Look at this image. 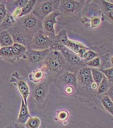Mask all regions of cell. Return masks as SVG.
<instances>
[{"instance_id":"obj_3","label":"cell","mask_w":113,"mask_h":128,"mask_svg":"<svg viewBox=\"0 0 113 128\" xmlns=\"http://www.w3.org/2000/svg\"><path fill=\"white\" fill-rule=\"evenodd\" d=\"M84 4L76 0H59L58 10L60 16L69 18V22L79 19Z\"/></svg>"},{"instance_id":"obj_22","label":"cell","mask_w":113,"mask_h":128,"mask_svg":"<svg viewBox=\"0 0 113 128\" xmlns=\"http://www.w3.org/2000/svg\"><path fill=\"white\" fill-rule=\"evenodd\" d=\"M56 42L62 47L65 46L68 39L67 34L66 31L62 29L59 31L57 35H56L55 38Z\"/></svg>"},{"instance_id":"obj_37","label":"cell","mask_w":113,"mask_h":128,"mask_svg":"<svg viewBox=\"0 0 113 128\" xmlns=\"http://www.w3.org/2000/svg\"><path fill=\"white\" fill-rule=\"evenodd\" d=\"M108 95L113 102V84L109 89V90L108 92Z\"/></svg>"},{"instance_id":"obj_16","label":"cell","mask_w":113,"mask_h":128,"mask_svg":"<svg viewBox=\"0 0 113 128\" xmlns=\"http://www.w3.org/2000/svg\"><path fill=\"white\" fill-rule=\"evenodd\" d=\"M21 98V102L20 106V110L19 112V114L17 118V121L19 124H25L28 120L32 116L29 113L27 106L25 104L23 98Z\"/></svg>"},{"instance_id":"obj_33","label":"cell","mask_w":113,"mask_h":128,"mask_svg":"<svg viewBox=\"0 0 113 128\" xmlns=\"http://www.w3.org/2000/svg\"><path fill=\"white\" fill-rule=\"evenodd\" d=\"M68 116L69 114L68 112L65 110H62L58 112L57 115V118L58 120L60 122H63L68 119Z\"/></svg>"},{"instance_id":"obj_15","label":"cell","mask_w":113,"mask_h":128,"mask_svg":"<svg viewBox=\"0 0 113 128\" xmlns=\"http://www.w3.org/2000/svg\"><path fill=\"white\" fill-rule=\"evenodd\" d=\"M0 60L10 63L16 62L18 61L12 53V46L2 47L0 49Z\"/></svg>"},{"instance_id":"obj_31","label":"cell","mask_w":113,"mask_h":128,"mask_svg":"<svg viewBox=\"0 0 113 128\" xmlns=\"http://www.w3.org/2000/svg\"><path fill=\"white\" fill-rule=\"evenodd\" d=\"M87 66L92 68L98 67L100 66V58L99 57H96L95 58L91 60L86 63Z\"/></svg>"},{"instance_id":"obj_40","label":"cell","mask_w":113,"mask_h":128,"mask_svg":"<svg viewBox=\"0 0 113 128\" xmlns=\"http://www.w3.org/2000/svg\"><path fill=\"white\" fill-rule=\"evenodd\" d=\"M12 0H3V2H4L5 3H6L9 2H11Z\"/></svg>"},{"instance_id":"obj_12","label":"cell","mask_w":113,"mask_h":128,"mask_svg":"<svg viewBox=\"0 0 113 128\" xmlns=\"http://www.w3.org/2000/svg\"><path fill=\"white\" fill-rule=\"evenodd\" d=\"M13 38L14 43L22 44L29 48L31 44V38L27 33L13 26L8 30Z\"/></svg>"},{"instance_id":"obj_36","label":"cell","mask_w":113,"mask_h":128,"mask_svg":"<svg viewBox=\"0 0 113 128\" xmlns=\"http://www.w3.org/2000/svg\"><path fill=\"white\" fill-rule=\"evenodd\" d=\"M105 14L106 17H107L109 20H110L111 22H112L113 23V10L106 12L105 13Z\"/></svg>"},{"instance_id":"obj_20","label":"cell","mask_w":113,"mask_h":128,"mask_svg":"<svg viewBox=\"0 0 113 128\" xmlns=\"http://www.w3.org/2000/svg\"><path fill=\"white\" fill-rule=\"evenodd\" d=\"M14 43L13 38L8 31L0 32V44L2 47L11 46Z\"/></svg>"},{"instance_id":"obj_30","label":"cell","mask_w":113,"mask_h":128,"mask_svg":"<svg viewBox=\"0 0 113 128\" xmlns=\"http://www.w3.org/2000/svg\"><path fill=\"white\" fill-rule=\"evenodd\" d=\"M8 13L5 3L3 2L0 3V24L4 19Z\"/></svg>"},{"instance_id":"obj_9","label":"cell","mask_w":113,"mask_h":128,"mask_svg":"<svg viewBox=\"0 0 113 128\" xmlns=\"http://www.w3.org/2000/svg\"><path fill=\"white\" fill-rule=\"evenodd\" d=\"M58 10L49 14L42 20V28L44 34L49 38L55 39L56 37L55 26L56 24H59L57 20V17L60 16Z\"/></svg>"},{"instance_id":"obj_25","label":"cell","mask_w":113,"mask_h":128,"mask_svg":"<svg viewBox=\"0 0 113 128\" xmlns=\"http://www.w3.org/2000/svg\"><path fill=\"white\" fill-rule=\"evenodd\" d=\"M101 100L104 108L113 116V102L112 100L108 95H106Z\"/></svg>"},{"instance_id":"obj_34","label":"cell","mask_w":113,"mask_h":128,"mask_svg":"<svg viewBox=\"0 0 113 128\" xmlns=\"http://www.w3.org/2000/svg\"><path fill=\"white\" fill-rule=\"evenodd\" d=\"M101 22V18L99 17H94L91 19L90 25L91 28H97L100 24Z\"/></svg>"},{"instance_id":"obj_21","label":"cell","mask_w":113,"mask_h":128,"mask_svg":"<svg viewBox=\"0 0 113 128\" xmlns=\"http://www.w3.org/2000/svg\"><path fill=\"white\" fill-rule=\"evenodd\" d=\"M45 74L42 69L34 70L29 73V80L32 82L38 84L42 81L44 79Z\"/></svg>"},{"instance_id":"obj_28","label":"cell","mask_w":113,"mask_h":128,"mask_svg":"<svg viewBox=\"0 0 113 128\" xmlns=\"http://www.w3.org/2000/svg\"><path fill=\"white\" fill-rule=\"evenodd\" d=\"M97 56L98 55L96 52L89 49L86 52L84 56L82 58V59L86 63L87 62L95 58V57Z\"/></svg>"},{"instance_id":"obj_43","label":"cell","mask_w":113,"mask_h":128,"mask_svg":"<svg viewBox=\"0 0 113 128\" xmlns=\"http://www.w3.org/2000/svg\"><path fill=\"white\" fill-rule=\"evenodd\" d=\"M111 62L113 66V56L111 59Z\"/></svg>"},{"instance_id":"obj_26","label":"cell","mask_w":113,"mask_h":128,"mask_svg":"<svg viewBox=\"0 0 113 128\" xmlns=\"http://www.w3.org/2000/svg\"><path fill=\"white\" fill-rule=\"evenodd\" d=\"M110 83V82L108 80V79L104 75L103 80L97 88V93L101 94L106 92L108 89L109 88Z\"/></svg>"},{"instance_id":"obj_6","label":"cell","mask_w":113,"mask_h":128,"mask_svg":"<svg viewBox=\"0 0 113 128\" xmlns=\"http://www.w3.org/2000/svg\"><path fill=\"white\" fill-rule=\"evenodd\" d=\"M49 84L47 80H44L37 84L32 90V98L38 108L41 110H44L47 104Z\"/></svg>"},{"instance_id":"obj_10","label":"cell","mask_w":113,"mask_h":128,"mask_svg":"<svg viewBox=\"0 0 113 128\" xmlns=\"http://www.w3.org/2000/svg\"><path fill=\"white\" fill-rule=\"evenodd\" d=\"M53 40L45 35L43 29L40 30L32 38L29 48L36 50L50 49Z\"/></svg>"},{"instance_id":"obj_18","label":"cell","mask_w":113,"mask_h":128,"mask_svg":"<svg viewBox=\"0 0 113 128\" xmlns=\"http://www.w3.org/2000/svg\"><path fill=\"white\" fill-rule=\"evenodd\" d=\"M16 19L11 13L8 12L7 15L0 24V32L8 30L16 23Z\"/></svg>"},{"instance_id":"obj_44","label":"cell","mask_w":113,"mask_h":128,"mask_svg":"<svg viewBox=\"0 0 113 128\" xmlns=\"http://www.w3.org/2000/svg\"><path fill=\"white\" fill-rule=\"evenodd\" d=\"M44 0H37V2H41L44 1Z\"/></svg>"},{"instance_id":"obj_23","label":"cell","mask_w":113,"mask_h":128,"mask_svg":"<svg viewBox=\"0 0 113 128\" xmlns=\"http://www.w3.org/2000/svg\"><path fill=\"white\" fill-rule=\"evenodd\" d=\"M91 74L94 83L97 86V88L103 79L104 75L98 69L91 68Z\"/></svg>"},{"instance_id":"obj_14","label":"cell","mask_w":113,"mask_h":128,"mask_svg":"<svg viewBox=\"0 0 113 128\" xmlns=\"http://www.w3.org/2000/svg\"><path fill=\"white\" fill-rule=\"evenodd\" d=\"M65 46L72 51L78 54L81 58L86 52L90 49L80 42L69 40L67 41Z\"/></svg>"},{"instance_id":"obj_24","label":"cell","mask_w":113,"mask_h":128,"mask_svg":"<svg viewBox=\"0 0 113 128\" xmlns=\"http://www.w3.org/2000/svg\"><path fill=\"white\" fill-rule=\"evenodd\" d=\"M37 3V0H29L23 8H21L20 17L29 14L32 12Z\"/></svg>"},{"instance_id":"obj_39","label":"cell","mask_w":113,"mask_h":128,"mask_svg":"<svg viewBox=\"0 0 113 128\" xmlns=\"http://www.w3.org/2000/svg\"><path fill=\"white\" fill-rule=\"evenodd\" d=\"M94 0H86V4L88 5L90 3H91V2L93 1Z\"/></svg>"},{"instance_id":"obj_5","label":"cell","mask_w":113,"mask_h":128,"mask_svg":"<svg viewBox=\"0 0 113 128\" xmlns=\"http://www.w3.org/2000/svg\"><path fill=\"white\" fill-rule=\"evenodd\" d=\"M66 63V71L76 73L80 69L86 66L84 62L80 56L76 53L72 51L68 48L64 46L60 50Z\"/></svg>"},{"instance_id":"obj_46","label":"cell","mask_w":113,"mask_h":128,"mask_svg":"<svg viewBox=\"0 0 113 128\" xmlns=\"http://www.w3.org/2000/svg\"><path fill=\"white\" fill-rule=\"evenodd\" d=\"M2 48L1 46V45H0V48Z\"/></svg>"},{"instance_id":"obj_11","label":"cell","mask_w":113,"mask_h":128,"mask_svg":"<svg viewBox=\"0 0 113 128\" xmlns=\"http://www.w3.org/2000/svg\"><path fill=\"white\" fill-rule=\"evenodd\" d=\"M77 79L83 87L87 90L92 89V86L94 83L91 74V68L88 66L83 67L76 73Z\"/></svg>"},{"instance_id":"obj_19","label":"cell","mask_w":113,"mask_h":128,"mask_svg":"<svg viewBox=\"0 0 113 128\" xmlns=\"http://www.w3.org/2000/svg\"><path fill=\"white\" fill-rule=\"evenodd\" d=\"M29 0H13L11 2L5 3L8 12L12 13L15 9L22 8L26 4Z\"/></svg>"},{"instance_id":"obj_2","label":"cell","mask_w":113,"mask_h":128,"mask_svg":"<svg viewBox=\"0 0 113 128\" xmlns=\"http://www.w3.org/2000/svg\"><path fill=\"white\" fill-rule=\"evenodd\" d=\"M13 26L26 32L31 40L38 31L43 29L42 20L35 16L32 12L17 18Z\"/></svg>"},{"instance_id":"obj_17","label":"cell","mask_w":113,"mask_h":128,"mask_svg":"<svg viewBox=\"0 0 113 128\" xmlns=\"http://www.w3.org/2000/svg\"><path fill=\"white\" fill-rule=\"evenodd\" d=\"M12 48L13 55L18 60L21 58L26 59V52L28 50L27 47L20 44L14 43Z\"/></svg>"},{"instance_id":"obj_41","label":"cell","mask_w":113,"mask_h":128,"mask_svg":"<svg viewBox=\"0 0 113 128\" xmlns=\"http://www.w3.org/2000/svg\"><path fill=\"white\" fill-rule=\"evenodd\" d=\"M105 0L107 1V2H110V3L113 4V0Z\"/></svg>"},{"instance_id":"obj_35","label":"cell","mask_w":113,"mask_h":128,"mask_svg":"<svg viewBox=\"0 0 113 128\" xmlns=\"http://www.w3.org/2000/svg\"><path fill=\"white\" fill-rule=\"evenodd\" d=\"M64 92L66 94H71L74 92V87L71 86H66L64 88Z\"/></svg>"},{"instance_id":"obj_42","label":"cell","mask_w":113,"mask_h":128,"mask_svg":"<svg viewBox=\"0 0 113 128\" xmlns=\"http://www.w3.org/2000/svg\"><path fill=\"white\" fill-rule=\"evenodd\" d=\"M2 105V99L1 97L0 96V108L1 107Z\"/></svg>"},{"instance_id":"obj_4","label":"cell","mask_w":113,"mask_h":128,"mask_svg":"<svg viewBox=\"0 0 113 128\" xmlns=\"http://www.w3.org/2000/svg\"><path fill=\"white\" fill-rule=\"evenodd\" d=\"M50 49L36 50L28 49L26 52V67L29 73L34 70L41 69L44 60L49 54Z\"/></svg>"},{"instance_id":"obj_27","label":"cell","mask_w":113,"mask_h":128,"mask_svg":"<svg viewBox=\"0 0 113 128\" xmlns=\"http://www.w3.org/2000/svg\"><path fill=\"white\" fill-rule=\"evenodd\" d=\"M41 120L38 117H31L28 120L25 124L27 128H38L41 126Z\"/></svg>"},{"instance_id":"obj_29","label":"cell","mask_w":113,"mask_h":128,"mask_svg":"<svg viewBox=\"0 0 113 128\" xmlns=\"http://www.w3.org/2000/svg\"><path fill=\"white\" fill-rule=\"evenodd\" d=\"M102 7L105 13L113 10V4L106 1L105 0H100Z\"/></svg>"},{"instance_id":"obj_7","label":"cell","mask_w":113,"mask_h":128,"mask_svg":"<svg viewBox=\"0 0 113 128\" xmlns=\"http://www.w3.org/2000/svg\"><path fill=\"white\" fill-rule=\"evenodd\" d=\"M59 0H45L37 2L32 12L41 20L49 14L58 10Z\"/></svg>"},{"instance_id":"obj_38","label":"cell","mask_w":113,"mask_h":128,"mask_svg":"<svg viewBox=\"0 0 113 128\" xmlns=\"http://www.w3.org/2000/svg\"><path fill=\"white\" fill-rule=\"evenodd\" d=\"M77 1L81 2V3L83 4H86V0H76Z\"/></svg>"},{"instance_id":"obj_8","label":"cell","mask_w":113,"mask_h":128,"mask_svg":"<svg viewBox=\"0 0 113 128\" xmlns=\"http://www.w3.org/2000/svg\"><path fill=\"white\" fill-rule=\"evenodd\" d=\"M9 82L16 86L21 96L23 98L25 104L27 106V99L30 94V90L26 79L20 75L18 72L15 71L12 74Z\"/></svg>"},{"instance_id":"obj_32","label":"cell","mask_w":113,"mask_h":128,"mask_svg":"<svg viewBox=\"0 0 113 128\" xmlns=\"http://www.w3.org/2000/svg\"><path fill=\"white\" fill-rule=\"evenodd\" d=\"M100 70L103 73L108 80L111 83H113V67L106 70Z\"/></svg>"},{"instance_id":"obj_13","label":"cell","mask_w":113,"mask_h":128,"mask_svg":"<svg viewBox=\"0 0 113 128\" xmlns=\"http://www.w3.org/2000/svg\"><path fill=\"white\" fill-rule=\"evenodd\" d=\"M77 75L76 73L66 71L62 73L56 81L61 82L62 84L67 86H71L74 88L77 86Z\"/></svg>"},{"instance_id":"obj_1","label":"cell","mask_w":113,"mask_h":128,"mask_svg":"<svg viewBox=\"0 0 113 128\" xmlns=\"http://www.w3.org/2000/svg\"><path fill=\"white\" fill-rule=\"evenodd\" d=\"M41 69L45 74L44 80L51 84L56 82L61 74L66 71V63L60 51L51 50L44 60Z\"/></svg>"},{"instance_id":"obj_45","label":"cell","mask_w":113,"mask_h":128,"mask_svg":"<svg viewBox=\"0 0 113 128\" xmlns=\"http://www.w3.org/2000/svg\"><path fill=\"white\" fill-rule=\"evenodd\" d=\"M3 2V0H0V2Z\"/></svg>"}]
</instances>
